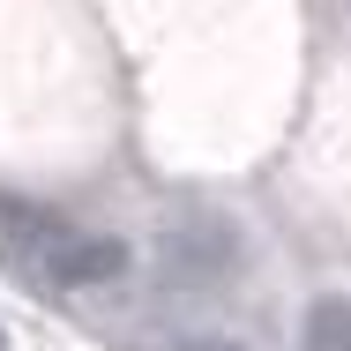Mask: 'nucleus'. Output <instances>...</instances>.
<instances>
[{"instance_id":"1","label":"nucleus","mask_w":351,"mask_h":351,"mask_svg":"<svg viewBox=\"0 0 351 351\" xmlns=\"http://www.w3.org/2000/svg\"><path fill=\"white\" fill-rule=\"evenodd\" d=\"M165 269L172 277H195V284H217L232 262H239V224L210 202H187V210L165 217Z\"/></svg>"},{"instance_id":"2","label":"nucleus","mask_w":351,"mask_h":351,"mask_svg":"<svg viewBox=\"0 0 351 351\" xmlns=\"http://www.w3.org/2000/svg\"><path fill=\"white\" fill-rule=\"evenodd\" d=\"M120 269H128V247H120V239H97V232H68V239H53V284H68V291L112 284Z\"/></svg>"},{"instance_id":"3","label":"nucleus","mask_w":351,"mask_h":351,"mask_svg":"<svg viewBox=\"0 0 351 351\" xmlns=\"http://www.w3.org/2000/svg\"><path fill=\"white\" fill-rule=\"evenodd\" d=\"M299 351H351V291H329V299L306 306Z\"/></svg>"},{"instance_id":"4","label":"nucleus","mask_w":351,"mask_h":351,"mask_svg":"<svg viewBox=\"0 0 351 351\" xmlns=\"http://www.w3.org/2000/svg\"><path fill=\"white\" fill-rule=\"evenodd\" d=\"M0 224H8V239L15 247H38V239H68V224L53 210H38V202H15V195H0Z\"/></svg>"},{"instance_id":"5","label":"nucleus","mask_w":351,"mask_h":351,"mask_svg":"<svg viewBox=\"0 0 351 351\" xmlns=\"http://www.w3.org/2000/svg\"><path fill=\"white\" fill-rule=\"evenodd\" d=\"M0 351H8V337H0Z\"/></svg>"}]
</instances>
